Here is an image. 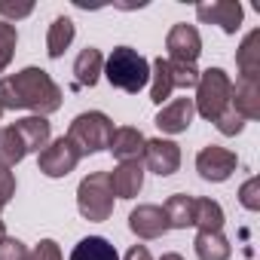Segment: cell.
<instances>
[{
	"label": "cell",
	"mask_w": 260,
	"mask_h": 260,
	"mask_svg": "<svg viewBox=\"0 0 260 260\" xmlns=\"http://www.w3.org/2000/svg\"><path fill=\"white\" fill-rule=\"evenodd\" d=\"M77 208L92 223H101V220H107L113 214L110 172H92L89 178L80 181V187H77Z\"/></svg>",
	"instance_id": "obj_6"
},
{
	"label": "cell",
	"mask_w": 260,
	"mask_h": 260,
	"mask_svg": "<svg viewBox=\"0 0 260 260\" xmlns=\"http://www.w3.org/2000/svg\"><path fill=\"white\" fill-rule=\"evenodd\" d=\"M128 230H132L138 239H159L172 226H169V217H166L162 205H138L132 214H128Z\"/></svg>",
	"instance_id": "obj_13"
},
{
	"label": "cell",
	"mask_w": 260,
	"mask_h": 260,
	"mask_svg": "<svg viewBox=\"0 0 260 260\" xmlns=\"http://www.w3.org/2000/svg\"><path fill=\"white\" fill-rule=\"evenodd\" d=\"M74 74H77L74 89H83V86L92 89V86L98 83V77L104 74V55H101V49L86 46V49L77 55V61H74Z\"/></svg>",
	"instance_id": "obj_18"
},
{
	"label": "cell",
	"mask_w": 260,
	"mask_h": 260,
	"mask_svg": "<svg viewBox=\"0 0 260 260\" xmlns=\"http://www.w3.org/2000/svg\"><path fill=\"white\" fill-rule=\"evenodd\" d=\"M74 37H77V28H74V22H71L68 16L52 19L49 34H46V55H49V58H61L64 49L74 43Z\"/></svg>",
	"instance_id": "obj_21"
},
{
	"label": "cell",
	"mask_w": 260,
	"mask_h": 260,
	"mask_svg": "<svg viewBox=\"0 0 260 260\" xmlns=\"http://www.w3.org/2000/svg\"><path fill=\"white\" fill-rule=\"evenodd\" d=\"M71 260H119V254H116V248H113L107 239H101V236H86V239H80V242L74 245Z\"/></svg>",
	"instance_id": "obj_22"
},
{
	"label": "cell",
	"mask_w": 260,
	"mask_h": 260,
	"mask_svg": "<svg viewBox=\"0 0 260 260\" xmlns=\"http://www.w3.org/2000/svg\"><path fill=\"white\" fill-rule=\"evenodd\" d=\"M110 187L113 196L119 199H135L144 187V162L141 159H125L110 172Z\"/></svg>",
	"instance_id": "obj_14"
},
{
	"label": "cell",
	"mask_w": 260,
	"mask_h": 260,
	"mask_svg": "<svg viewBox=\"0 0 260 260\" xmlns=\"http://www.w3.org/2000/svg\"><path fill=\"white\" fill-rule=\"evenodd\" d=\"M83 153L68 141V135L49 141L40 153H37V169L46 175V178H68L77 166H80Z\"/></svg>",
	"instance_id": "obj_8"
},
{
	"label": "cell",
	"mask_w": 260,
	"mask_h": 260,
	"mask_svg": "<svg viewBox=\"0 0 260 260\" xmlns=\"http://www.w3.org/2000/svg\"><path fill=\"white\" fill-rule=\"evenodd\" d=\"M239 202L248 208V211H257L260 208V181L257 178H248L239 190Z\"/></svg>",
	"instance_id": "obj_27"
},
{
	"label": "cell",
	"mask_w": 260,
	"mask_h": 260,
	"mask_svg": "<svg viewBox=\"0 0 260 260\" xmlns=\"http://www.w3.org/2000/svg\"><path fill=\"white\" fill-rule=\"evenodd\" d=\"M196 16L202 25H217L223 34H236L242 28V4L236 0H214V4H199Z\"/></svg>",
	"instance_id": "obj_12"
},
{
	"label": "cell",
	"mask_w": 260,
	"mask_h": 260,
	"mask_svg": "<svg viewBox=\"0 0 260 260\" xmlns=\"http://www.w3.org/2000/svg\"><path fill=\"white\" fill-rule=\"evenodd\" d=\"M16 43H19V34H16V25L0 19V74H4L16 55Z\"/></svg>",
	"instance_id": "obj_25"
},
{
	"label": "cell",
	"mask_w": 260,
	"mask_h": 260,
	"mask_svg": "<svg viewBox=\"0 0 260 260\" xmlns=\"http://www.w3.org/2000/svg\"><path fill=\"white\" fill-rule=\"evenodd\" d=\"M0 116H4V107H0Z\"/></svg>",
	"instance_id": "obj_35"
},
{
	"label": "cell",
	"mask_w": 260,
	"mask_h": 260,
	"mask_svg": "<svg viewBox=\"0 0 260 260\" xmlns=\"http://www.w3.org/2000/svg\"><path fill=\"white\" fill-rule=\"evenodd\" d=\"M193 245H196V257L199 260H230V254H233L223 230L220 233H196Z\"/></svg>",
	"instance_id": "obj_23"
},
{
	"label": "cell",
	"mask_w": 260,
	"mask_h": 260,
	"mask_svg": "<svg viewBox=\"0 0 260 260\" xmlns=\"http://www.w3.org/2000/svg\"><path fill=\"white\" fill-rule=\"evenodd\" d=\"M236 64H239V80H260V28L242 40Z\"/></svg>",
	"instance_id": "obj_19"
},
{
	"label": "cell",
	"mask_w": 260,
	"mask_h": 260,
	"mask_svg": "<svg viewBox=\"0 0 260 260\" xmlns=\"http://www.w3.org/2000/svg\"><path fill=\"white\" fill-rule=\"evenodd\" d=\"M193 116H196L193 98H175V101H169L156 113V125H159V132H166V135H181V132L190 128Z\"/></svg>",
	"instance_id": "obj_15"
},
{
	"label": "cell",
	"mask_w": 260,
	"mask_h": 260,
	"mask_svg": "<svg viewBox=\"0 0 260 260\" xmlns=\"http://www.w3.org/2000/svg\"><path fill=\"white\" fill-rule=\"evenodd\" d=\"M110 135H113V122L107 113L101 110H86L80 116H74L71 128H68V141L83 153H98V150H107L110 144Z\"/></svg>",
	"instance_id": "obj_5"
},
{
	"label": "cell",
	"mask_w": 260,
	"mask_h": 260,
	"mask_svg": "<svg viewBox=\"0 0 260 260\" xmlns=\"http://www.w3.org/2000/svg\"><path fill=\"white\" fill-rule=\"evenodd\" d=\"M166 52H169V61H181V64H196L199 52H202V37L193 25L187 22H178L169 37H166Z\"/></svg>",
	"instance_id": "obj_10"
},
{
	"label": "cell",
	"mask_w": 260,
	"mask_h": 260,
	"mask_svg": "<svg viewBox=\"0 0 260 260\" xmlns=\"http://www.w3.org/2000/svg\"><path fill=\"white\" fill-rule=\"evenodd\" d=\"M150 77H153L150 101H156V104H162L172 95V89H196V83H199L196 64H181V61H169V58H156Z\"/></svg>",
	"instance_id": "obj_7"
},
{
	"label": "cell",
	"mask_w": 260,
	"mask_h": 260,
	"mask_svg": "<svg viewBox=\"0 0 260 260\" xmlns=\"http://www.w3.org/2000/svg\"><path fill=\"white\" fill-rule=\"evenodd\" d=\"M49 119L46 116H25L7 128H0V166H19L28 153H40L49 144Z\"/></svg>",
	"instance_id": "obj_2"
},
{
	"label": "cell",
	"mask_w": 260,
	"mask_h": 260,
	"mask_svg": "<svg viewBox=\"0 0 260 260\" xmlns=\"http://www.w3.org/2000/svg\"><path fill=\"white\" fill-rule=\"evenodd\" d=\"M104 77L110 80L113 89L138 95L150 83V61L132 46H116L110 52V58L104 61Z\"/></svg>",
	"instance_id": "obj_3"
},
{
	"label": "cell",
	"mask_w": 260,
	"mask_h": 260,
	"mask_svg": "<svg viewBox=\"0 0 260 260\" xmlns=\"http://www.w3.org/2000/svg\"><path fill=\"white\" fill-rule=\"evenodd\" d=\"M28 245L22 242V239H13V236H7L4 242H0V260H28Z\"/></svg>",
	"instance_id": "obj_26"
},
{
	"label": "cell",
	"mask_w": 260,
	"mask_h": 260,
	"mask_svg": "<svg viewBox=\"0 0 260 260\" xmlns=\"http://www.w3.org/2000/svg\"><path fill=\"white\" fill-rule=\"evenodd\" d=\"M230 107H233L245 122H248V119H257V116H260V80H236Z\"/></svg>",
	"instance_id": "obj_17"
},
{
	"label": "cell",
	"mask_w": 260,
	"mask_h": 260,
	"mask_svg": "<svg viewBox=\"0 0 260 260\" xmlns=\"http://www.w3.org/2000/svg\"><path fill=\"white\" fill-rule=\"evenodd\" d=\"M236 166H239V156H236L233 150H226V147H217V144L202 147L199 156H196V172H199V178H202V181H211V184L226 181V178L236 172Z\"/></svg>",
	"instance_id": "obj_9"
},
{
	"label": "cell",
	"mask_w": 260,
	"mask_h": 260,
	"mask_svg": "<svg viewBox=\"0 0 260 260\" xmlns=\"http://www.w3.org/2000/svg\"><path fill=\"white\" fill-rule=\"evenodd\" d=\"M13 196H16V175L7 166H0V211L10 205Z\"/></svg>",
	"instance_id": "obj_28"
},
{
	"label": "cell",
	"mask_w": 260,
	"mask_h": 260,
	"mask_svg": "<svg viewBox=\"0 0 260 260\" xmlns=\"http://www.w3.org/2000/svg\"><path fill=\"white\" fill-rule=\"evenodd\" d=\"M144 144H147V138L141 135V128L119 125V128H113L107 150H110L119 162H125V159H141V156H144Z\"/></svg>",
	"instance_id": "obj_16"
},
{
	"label": "cell",
	"mask_w": 260,
	"mask_h": 260,
	"mask_svg": "<svg viewBox=\"0 0 260 260\" xmlns=\"http://www.w3.org/2000/svg\"><path fill=\"white\" fill-rule=\"evenodd\" d=\"M7 239V226H4V220H0V242Z\"/></svg>",
	"instance_id": "obj_34"
},
{
	"label": "cell",
	"mask_w": 260,
	"mask_h": 260,
	"mask_svg": "<svg viewBox=\"0 0 260 260\" xmlns=\"http://www.w3.org/2000/svg\"><path fill=\"white\" fill-rule=\"evenodd\" d=\"M125 260H153V257H150V251L144 245H132L125 251Z\"/></svg>",
	"instance_id": "obj_32"
},
{
	"label": "cell",
	"mask_w": 260,
	"mask_h": 260,
	"mask_svg": "<svg viewBox=\"0 0 260 260\" xmlns=\"http://www.w3.org/2000/svg\"><path fill=\"white\" fill-rule=\"evenodd\" d=\"M230 98H233V80L226 77L223 68H208L199 74L196 98H193V107L199 116H205L208 122H217L230 110Z\"/></svg>",
	"instance_id": "obj_4"
},
{
	"label": "cell",
	"mask_w": 260,
	"mask_h": 260,
	"mask_svg": "<svg viewBox=\"0 0 260 260\" xmlns=\"http://www.w3.org/2000/svg\"><path fill=\"white\" fill-rule=\"evenodd\" d=\"M193 226H199V233H220L223 230V208L214 199H196V220Z\"/></svg>",
	"instance_id": "obj_24"
},
{
	"label": "cell",
	"mask_w": 260,
	"mask_h": 260,
	"mask_svg": "<svg viewBox=\"0 0 260 260\" xmlns=\"http://www.w3.org/2000/svg\"><path fill=\"white\" fill-rule=\"evenodd\" d=\"M162 208H166V217H169V226L172 230H187L196 220V196L175 193Z\"/></svg>",
	"instance_id": "obj_20"
},
{
	"label": "cell",
	"mask_w": 260,
	"mask_h": 260,
	"mask_svg": "<svg viewBox=\"0 0 260 260\" xmlns=\"http://www.w3.org/2000/svg\"><path fill=\"white\" fill-rule=\"evenodd\" d=\"M159 260H184V257H181V254H162Z\"/></svg>",
	"instance_id": "obj_33"
},
{
	"label": "cell",
	"mask_w": 260,
	"mask_h": 260,
	"mask_svg": "<svg viewBox=\"0 0 260 260\" xmlns=\"http://www.w3.org/2000/svg\"><path fill=\"white\" fill-rule=\"evenodd\" d=\"M0 107L49 116L61 107V89L43 68H25L0 80Z\"/></svg>",
	"instance_id": "obj_1"
},
{
	"label": "cell",
	"mask_w": 260,
	"mask_h": 260,
	"mask_svg": "<svg viewBox=\"0 0 260 260\" xmlns=\"http://www.w3.org/2000/svg\"><path fill=\"white\" fill-rule=\"evenodd\" d=\"M214 125H217V132H220V135H239L242 128H245V119H242V116L230 107V110H226V113H223Z\"/></svg>",
	"instance_id": "obj_29"
},
{
	"label": "cell",
	"mask_w": 260,
	"mask_h": 260,
	"mask_svg": "<svg viewBox=\"0 0 260 260\" xmlns=\"http://www.w3.org/2000/svg\"><path fill=\"white\" fill-rule=\"evenodd\" d=\"M34 13V4H10V0H0V16L4 19H25Z\"/></svg>",
	"instance_id": "obj_31"
},
{
	"label": "cell",
	"mask_w": 260,
	"mask_h": 260,
	"mask_svg": "<svg viewBox=\"0 0 260 260\" xmlns=\"http://www.w3.org/2000/svg\"><path fill=\"white\" fill-rule=\"evenodd\" d=\"M144 166L159 175V178H169L181 169V147L169 138H150L144 144Z\"/></svg>",
	"instance_id": "obj_11"
},
{
	"label": "cell",
	"mask_w": 260,
	"mask_h": 260,
	"mask_svg": "<svg viewBox=\"0 0 260 260\" xmlns=\"http://www.w3.org/2000/svg\"><path fill=\"white\" fill-rule=\"evenodd\" d=\"M28 260H64V257H61V248H58L52 239H43V242L28 254Z\"/></svg>",
	"instance_id": "obj_30"
}]
</instances>
